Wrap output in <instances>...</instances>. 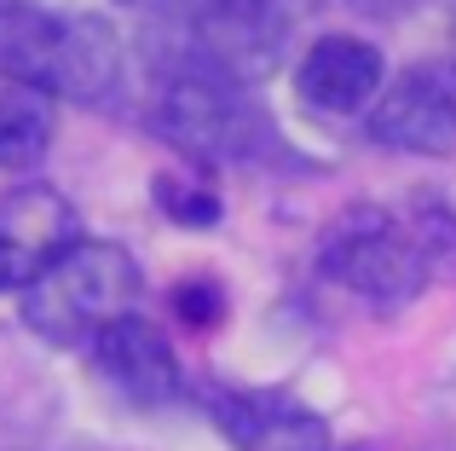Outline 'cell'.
I'll return each mask as SVG.
<instances>
[{
	"label": "cell",
	"instance_id": "obj_6",
	"mask_svg": "<svg viewBox=\"0 0 456 451\" xmlns=\"http://www.w3.org/2000/svg\"><path fill=\"white\" fill-rule=\"evenodd\" d=\"M370 139L411 157H451L456 151V64L428 58L411 64L393 87H381L370 111Z\"/></svg>",
	"mask_w": 456,
	"mask_h": 451
},
{
	"label": "cell",
	"instance_id": "obj_11",
	"mask_svg": "<svg viewBox=\"0 0 456 451\" xmlns=\"http://www.w3.org/2000/svg\"><path fill=\"white\" fill-rule=\"evenodd\" d=\"M53 134H58V111L46 93H29V87L0 93V168L6 174L35 168L53 151Z\"/></svg>",
	"mask_w": 456,
	"mask_h": 451
},
{
	"label": "cell",
	"instance_id": "obj_3",
	"mask_svg": "<svg viewBox=\"0 0 456 451\" xmlns=\"http://www.w3.org/2000/svg\"><path fill=\"white\" fill-rule=\"evenodd\" d=\"M139 290H145L139 260L122 243L81 237L35 290H23V324L41 341H53V348H81L104 324L134 313Z\"/></svg>",
	"mask_w": 456,
	"mask_h": 451
},
{
	"label": "cell",
	"instance_id": "obj_10",
	"mask_svg": "<svg viewBox=\"0 0 456 451\" xmlns=\"http://www.w3.org/2000/svg\"><path fill=\"white\" fill-rule=\"evenodd\" d=\"M202 12V46H208V70L243 81V58L272 64V46L283 41L295 18V0H197Z\"/></svg>",
	"mask_w": 456,
	"mask_h": 451
},
{
	"label": "cell",
	"instance_id": "obj_1",
	"mask_svg": "<svg viewBox=\"0 0 456 451\" xmlns=\"http://www.w3.org/2000/svg\"><path fill=\"white\" fill-rule=\"evenodd\" d=\"M122 76V41L104 18L0 0V81L46 99H104Z\"/></svg>",
	"mask_w": 456,
	"mask_h": 451
},
{
	"label": "cell",
	"instance_id": "obj_12",
	"mask_svg": "<svg viewBox=\"0 0 456 451\" xmlns=\"http://www.w3.org/2000/svg\"><path fill=\"white\" fill-rule=\"evenodd\" d=\"M156 203L179 226H214L220 220V197H214V185L197 180V174H162V180H156Z\"/></svg>",
	"mask_w": 456,
	"mask_h": 451
},
{
	"label": "cell",
	"instance_id": "obj_9",
	"mask_svg": "<svg viewBox=\"0 0 456 451\" xmlns=\"http://www.w3.org/2000/svg\"><path fill=\"white\" fill-rule=\"evenodd\" d=\"M387 64H381L376 41H358V35H323L306 46V58L295 64V93L323 116H358L376 111Z\"/></svg>",
	"mask_w": 456,
	"mask_h": 451
},
{
	"label": "cell",
	"instance_id": "obj_2",
	"mask_svg": "<svg viewBox=\"0 0 456 451\" xmlns=\"http://www.w3.org/2000/svg\"><path fill=\"white\" fill-rule=\"evenodd\" d=\"M318 272L330 283H341L353 301L376 307V313H399L434 278V260H428L422 237L411 220H399L393 209L358 203L341 209L330 226L318 232Z\"/></svg>",
	"mask_w": 456,
	"mask_h": 451
},
{
	"label": "cell",
	"instance_id": "obj_4",
	"mask_svg": "<svg viewBox=\"0 0 456 451\" xmlns=\"http://www.w3.org/2000/svg\"><path fill=\"white\" fill-rule=\"evenodd\" d=\"M151 122L191 162H255L278 139L272 116L243 93V81L220 76L208 64L167 76L151 104Z\"/></svg>",
	"mask_w": 456,
	"mask_h": 451
},
{
	"label": "cell",
	"instance_id": "obj_7",
	"mask_svg": "<svg viewBox=\"0 0 456 451\" xmlns=\"http://www.w3.org/2000/svg\"><path fill=\"white\" fill-rule=\"evenodd\" d=\"M214 429L237 451H330V422L289 394H260V388H225L208 394Z\"/></svg>",
	"mask_w": 456,
	"mask_h": 451
},
{
	"label": "cell",
	"instance_id": "obj_5",
	"mask_svg": "<svg viewBox=\"0 0 456 451\" xmlns=\"http://www.w3.org/2000/svg\"><path fill=\"white\" fill-rule=\"evenodd\" d=\"M81 243V220L58 185H12L0 192V295H23Z\"/></svg>",
	"mask_w": 456,
	"mask_h": 451
},
{
	"label": "cell",
	"instance_id": "obj_8",
	"mask_svg": "<svg viewBox=\"0 0 456 451\" xmlns=\"http://www.w3.org/2000/svg\"><path fill=\"white\" fill-rule=\"evenodd\" d=\"M87 348H93V365H99L104 382H110L116 394L139 399V406H167V399L179 394V382H185L174 341H167L151 318H139V313L104 324Z\"/></svg>",
	"mask_w": 456,
	"mask_h": 451
},
{
	"label": "cell",
	"instance_id": "obj_13",
	"mask_svg": "<svg viewBox=\"0 0 456 451\" xmlns=\"http://www.w3.org/2000/svg\"><path fill=\"white\" fill-rule=\"evenodd\" d=\"M174 307H179V318H185V324H197V330H208V324H220V318H225L220 283H179Z\"/></svg>",
	"mask_w": 456,
	"mask_h": 451
},
{
	"label": "cell",
	"instance_id": "obj_14",
	"mask_svg": "<svg viewBox=\"0 0 456 451\" xmlns=\"http://www.w3.org/2000/svg\"><path fill=\"white\" fill-rule=\"evenodd\" d=\"M353 6H364V12H381V18H387V12H404V6H416V0H353Z\"/></svg>",
	"mask_w": 456,
	"mask_h": 451
}]
</instances>
